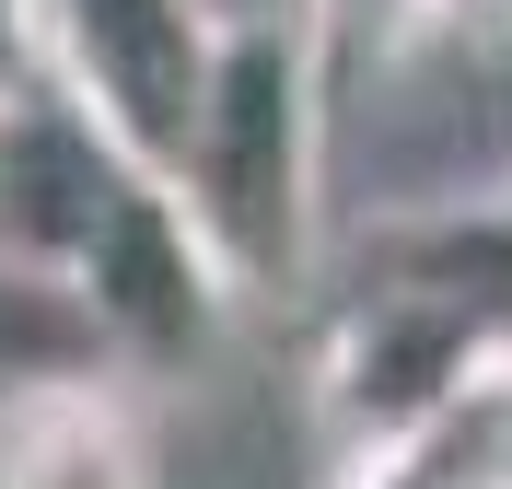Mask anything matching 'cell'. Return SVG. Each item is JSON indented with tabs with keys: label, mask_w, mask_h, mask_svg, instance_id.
I'll return each instance as SVG.
<instances>
[{
	"label": "cell",
	"mask_w": 512,
	"mask_h": 489,
	"mask_svg": "<svg viewBox=\"0 0 512 489\" xmlns=\"http://www.w3.org/2000/svg\"><path fill=\"white\" fill-rule=\"evenodd\" d=\"M326 70L303 47L291 12H233L210 105H198L187 152H175V210L198 222V245L222 257L233 303H291L315 280L326 245Z\"/></svg>",
	"instance_id": "6da1fadb"
},
{
	"label": "cell",
	"mask_w": 512,
	"mask_h": 489,
	"mask_svg": "<svg viewBox=\"0 0 512 489\" xmlns=\"http://www.w3.org/2000/svg\"><path fill=\"white\" fill-rule=\"evenodd\" d=\"M501 350H512V268H384L315 350V431L338 478L408 443L419 420H443Z\"/></svg>",
	"instance_id": "7a4b0ae2"
},
{
	"label": "cell",
	"mask_w": 512,
	"mask_h": 489,
	"mask_svg": "<svg viewBox=\"0 0 512 489\" xmlns=\"http://www.w3.org/2000/svg\"><path fill=\"white\" fill-rule=\"evenodd\" d=\"M233 12L222 0H24V47H35V94H59L128 175H175L210 70H222Z\"/></svg>",
	"instance_id": "3957f363"
},
{
	"label": "cell",
	"mask_w": 512,
	"mask_h": 489,
	"mask_svg": "<svg viewBox=\"0 0 512 489\" xmlns=\"http://www.w3.org/2000/svg\"><path fill=\"white\" fill-rule=\"evenodd\" d=\"M70 292H82V315L105 326V350L128 361V373H198V361L222 350V326L245 315L222 280V257L198 245V222L175 210V187H140L105 210V233L82 245V268H70Z\"/></svg>",
	"instance_id": "277c9868"
},
{
	"label": "cell",
	"mask_w": 512,
	"mask_h": 489,
	"mask_svg": "<svg viewBox=\"0 0 512 489\" xmlns=\"http://www.w3.org/2000/svg\"><path fill=\"white\" fill-rule=\"evenodd\" d=\"M105 373H117V350H105V326L82 315V292L0 257V420L59 408V396H105Z\"/></svg>",
	"instance_id": "5b68a950"
},
{
	"label": "cell",
	"mask_w": 512,
	"mask_h": 489,
	"mask_svg": "<svg viewBox=\"0 0 512 489\" xmlns=\"http://www.w3.org/2000/svg\"><path fill=\"white\" fill-rule=\"evenodd\" d=\"M350 478L361 489H512V350L454 396L443 420H419L408 443H384Z\"/></svg>",
	"instance_id": "8992f818"
},
{
	"label": "cell",
	"mask_w": 512,
	"mask_h": 489,
	"mask_svg": "<svg viewBox=\"0 0 512 489\" xmlns=\"http://www.w3.org/2000/svg\"><path fill=\"white\" fill-rule=\"evenodd\" d=\"M0 489H152V455H140V431L105 396H59V408H24L12 420Z\"/></svg>",
	"instance_id": "52a82bcc"
},
{
	"label": "cell",
	"mask_w": 512,
	"mask_h": 489,
	"mask_svg": "<svg viewBox=\"0 0 512 489\" xmlns=\"http://www.w3.org/2000/svg\"><path fill=\"white\" fill-rule=\"evenodd\" d=\"M291 24L315 47L326 94H338V70H384V59L419 47V0H291Z\"/></svg>",
	"instance_id": "ba28073f"
},
{
	"label": "cell",
	"mask_w": 512,
	"mask_h": 489,
	"mask_svg": "<svg viewBox=\"0 0 512 489\" xmlns=\"http://www.w3.org/2000/svg\"><path fill=\"white\" fill-rule=\"evenodd\" d=\"M489 233H501V257H512V175H501V198H489Z\"/></svg>",
	"instance_id": "9c48e42d"
},
{
	"label": "cell",
	"mask_w": 512,
	"mask_h": 489,
	"mask_svg": "<svg viewBox=\"0 0 512 489\" xmlns=\"http://www.w3.org/2000/svg\"><path fill=\"white\" fill-rule=\"evenodd\" d=\"M326 489H361V478H326Z\"/></svg>",
	"instance_id": "30bf717a"
}]
</instances>
